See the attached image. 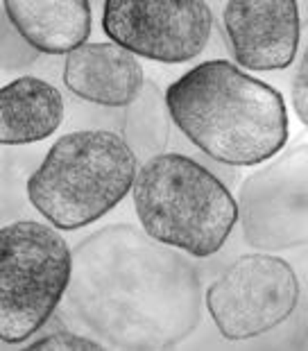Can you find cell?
<instances>
[{
    "label": "cell",
    "mask_w": 308,
    "mask_h": 351,
    "mask_svg": "<svg viewBox=\"0 0 308 351\" xmlns=\"http://www.w3.org/2000/svg\"><path fill=\"white\" fill-rule=\"evenodd\" d=\"M102 27L116 46L163 64H184L204 52L213 29L202 0H109Z\"/></svg>",
    "instance_id": "obj_8"
},
{
    "label": "cell",
    "mask_w": 308,
    "mask_h": 351,
    "mask_svg": "<svg viewBox=\"0 0 308 351\" xmlns=\"http://www.w3.org/2000/svg\"><path fill=\"white\" fill-rule=\"evenodd\" d=\"M57 227L19 220L0 238V340L21 345L52 317L69 293L73 250Z\"/></svg>",
    "instance_id": "obj_5"
},
{
    "label": "cell",
    "mask_w": 308,
    "mask_h": 351,
    "mask_svg": "<svg viewBox=\"0 0 308 351\" xmlns=\"http://www.w3.org/2000/svg\"><path fill=\"white\" fill-rule=\"evenodd\" d=\"M170 121L224 166H259L288 143V109L274 86L234 62H202L166 88Z\"/></svg>",
    "instance_id": "obj_2"
},
{
    "label": "cell",
    "mask_w": 308,
    "mask_h": 351,
    "mask_svg": "<svg viewBox=\"0 0 308 351\" xmlns=\"http://www.w3.org/2000/svg\"><path fill=\"white\" fill-rule=\"evenodd\" d=\"M64 82L78 98L100 107H132L145 86L139 59L116 43H84L66 55Z\"/></svg>",
    "instance_id": "obj_10"
},
{
    "label": "cell",
    "mask_w": 308,
    "mask_h": 351,
    "mask_svg": "<svg viewBox=\"0 0 308 351\" xmlns=\"http://www.w3.org/2000/svg\"><path fill=\"white\" fill-rule=\"evenodd\" d=\"M5 16L27 46L46 55H71L93 29L86 0H7Z\"/></svg>",
    "instance_id": "obj_11"
},
{
    "label": "cell",
    "mask_w": 308,
    "mask_h": 351,
    "mask_svg": "<svg viewBox=\"0 0 308 351\" xmlns=\"http://www.w3.org/2000/svg\"><path fill=\"white\" fill-rule=\"evenodd\" d=\"M243 236L254 250L308 245V145H297L245 179L238 191Z\"/></svg>",
    "instance_id": "obj_7"
},
{
    "label": "cell",
    "mask_w": 308,
    "mask_h": 351,
    "mask_svg": "<svg viewBox=\"0 0 308 351\" xmlns=\"http://www.w3.org/2000/svg\"><path fill=\"white\" fill-rule=\"evenodd\" d=\"M292 107L299 121L308 127V41L297 62L295 75H292Z\"/></svg>",
    "instance_id": "obj_15"
},
{
    "label": "cell",
    "mask_w": 308,
    "mask_h": 351,
    "mask_svg": "<svg viewBox=\"0 0 308 351\" xmlns=\"http://www.w3.org/2000/svg\"><path fill=\"white\" fill-rule=\"evenodd\" d=\"M299 281L288 261L257 252L236 258L206 290V311L227 340L272 331L297 308Z\"/></svg>",
    "instance_id": "obj_6"
},
{
    "label": "cell",
    "mask_w": 308,
    "mask_h": 351,
    "mask_svg": "<svg viewBox=\"0 0 308 351\" xmlns=\"http://www.w3.org/2000/svg\"><path fill=\"white\" fill-rule=\"evenodd\" d=\"M64 98L50 82L23 75L0 91V141L29 145L52 136L64 121Z\"/></svg>",
    "instance_id": "obj_12"
},
{
    "label": "cell",
    "mask_w": 308,
    "mask_h": 351,
    "mask_svg": "<svg viewBox=\"0 0 308 351\" xmlns=\"http://www.w3.org/2000/svg\"><path fill=\"white\" fill-rule=\"evenodd\" d=\"M224 34L236 64L250 71H283L299 48L295 0H231L222 10Z\"/></svg>",
    "instance_id": "obj_9"
},
{
    "label": "cell",
    "mask_w": 308,
    "mask_h": 351,
    "mask_svg": "<svg viewBox=\"0 0 308 351\" xmlns=\"http://www.w3.org/2000/svg\"><path fill=\"white\" fill-rule=\"evenodd\" d=\"M29 349H39V351H55V349H66V351H73V349H82V351H100V349H107V345H102V342L97 340H91V338H84V335H78L69 331V328L59 326L57 331H52L48 335H43L36 342L29 345Z\"/></svg>",
    "instance_id": "obj_14"
},
{
    "label": "cell",
    "mask_w": 308,
    "mask_h": 351,
    "mask_svg": "<svg viewBox=\"0 0 308 351\" xmlns=\"http://www.w3.org/2000/svg\"><path fill=\"white\" fill-rule=\"evenodd\" d=\"M168 116L166 100H161L159 88L154 84H145L139 100L127 107L125 141L139 159L145 156L147 161L163 152L168 143Z\"/></svg>",
    "instance_id": "obj_13"
},
{
    "label": "cell",
    "mask_w": 308,
    "mask_h": 351,
    "mask_svg": "<svg viewBox=\"0 0 308 351\" xmlns=\"http://www.w3.org/2000/svg\"><path fill=\"white\" fill-rule=\"evenodd\" d=\"M139 156L125 136L80 130L55 141L27 179V197L52 227L73 231L93 225L134 189Z\"/></svg>",
    "instance_id": "obj_3"
},
{
    "label": "cell",
    "mask_w": 308,
    "mask_h": 351,
    "mask_svg": "<svg viewBox=\"0 0 308 351\" xmlns=\"http://www.w3.org/2000/svg\"><path fill=\"white\" fill-rule=\"evenodd\" d=\"M145 231L111 225L73 252L69 313L114 349H170L202 322L200 276Z\"/></svg>",
    "instance_id": "obj_1"
},
{
    "label": "cell",
    "mask_w": 308,
    "mask_h": 351,
    "mask_svg": "<svg viewBox=\"0 0 308 351\" xmlns=\"http://www.w3.org/2000/svg\"><path fill=\"white\" fill-rule=\"evenodd\" d=\"M132 197L150 238L195 258L220 252L240 220L238 202L227 186L179 152H161L143 163Z\"/></svg>",
    "instance_id": "obj_4"
}]
</instances>
